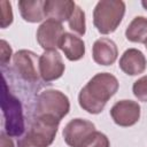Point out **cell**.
<instances>
[{"instance_id":"cell-1","label":"cell","mask_w":147,"mask_h":147,"mask_svg":"<svg viewBox=\"0 0 147 147\" xmlns=\"http://www.w3.org/2000/svg\"><path fill=\"white\" fill-rule=\"evenodd\" d=\"M118 90L117 78L109 72H99L94 75L78 94L79 106L90 114L101 113L108 100L116 94Z\"/></svg>"},{"instance_id":"cell-2","label":"cell","mask_w":147,"mask_h":147,"mask_svg":"<svg viewBox=\"0 0 147 147\" xmlns=\"http://www.w3.org/2000/svg\"><path fill=\"white\" fill-rule=\"evenodd\" d=\"M60 121L34 116L26 134L17 141V147H48L55 139Z\"/></svg>"},{"instance_id":"cell-3","label":"cell","mask_w":147,"mask_h":147,"mask_svg":"<svg viewBox=\"0 0 147 147\" xmlns=\"http://www.w3.org/2000/svg\"><path fill=\"white\" fill-rule=\"evenodd\" d=\"M125 14V2L121 0H101L93 10V23L102 34L114 32Z\"/></svg>"},{"instance_id":"cell-4","label":"cell","mask_w":147,"mask_h":147,"mask_svg":"<svg viewBox=\"0 0 147 147\" xmlns=\"http://www.w3.org/2000/svg\"><path fill=\"white\" fill-rule=\"evenodd\" d=\"M1 108L3 115V129L9 137H20L24 132V116L21 101L13 95L6 80L2 82V94H1Z\"/></svg>"},{"instance_id":"cell-5","label":"cell","mask_w":147,"mask_h":147,"mask_svg":"<svg viewBox=\"0 0 147 147\" xmlns=\"http://www.w3.org/2000/svg\"><path fill=\"white\" fill-rule=\"evenodd\" d=\"M70 110L69 98L59 90H45L38 98L34 109V116L51 117L61 122Z\"/></svg>"},{"instance_id":"cell-6","label":"cell","mask_w":147,"mask_h":147,"mask_svg":"<svg viewBox=\"0 0 147 147\" xmlns=\"http://www.w3.org/2000/svg\"><path fill=\"white\" fill-rule=\"evenodd\" d=\"M96 133L95 125L83 118L71 119L63 129L62 136L69 147H85Z\"/></svg>"},{"instance_id":"cell-7","label":"cell","mask_w":147,"mask_h":147,"mask_svg":"<svg viewBox=\"0 0 147 147\" xmlns=\"http://www.w3.org/2000/svg\"><path fill=\"white\" fill-rule=\"evenodd\" d=\"M13 64L16 74L25 82L38 83L39 80V57L31 51L21 49L13 56Z\"/></svg>"},{"instance_id":"cell-8","label":"cell","mask_w":147,"mask_h":147,"mask_svg":"<svg viewBox=\"0 0 147 147\" xmlns=\"http://www.w3.org/2000/svg\"><path fill=\"white\" fill-rule=\"evenodd\" d=\"M64 33L62 23L47 18L38 28L36 37L41 48L45 51H56V48L60 47V42Z\"/></svg>"},{"instance_id":"cell-9","label":"cell","mask_w":147,"mask_h":147,"mask_svg":"<svg viewBox=\"0 0 147 147\" xmlns=\"http://www.w3.org/2000/svg\"><path fill=\"white\" fill-rule=\"evenodd\" d=\"M65 65L62 56L56 51H45L39 56V74L45 83L59 79L64 72Z\"/></svg>"},{"instance_id":"cell-10","label":"cell","mask_w":147,"mask_h":147,"mask_svg":"<svg viewBox=\"0 0 147 147\" xmlns=\"http://www.w3.org/2000/svg\"><path fill=\"white\" fill-rule=\"evenodd\" d=\"M110 116L115 124L119 126H132L140 118V106L132 100L117 101L110 109Z\"/></svg>"},{"instance_id":"cell-11","label":"cell","mask_w":147,"mask_h":147,"mask_svg":"<svg viewBox=\"0 0 147 147\" xmlns=\"http://www.w3.org/2000/svg\"><path fill=\"white\" fill-rule=\"evenodd\" d=\"M92 56L94 62L100 65H111L117 60L118 49L111 39L103 37L93 44Z\"/></svg>"},{"instance_id":"cell-12","label":"cell","mask_w":147,"mask_h":147,"mask_svg":"<svg viewBox=\"0 0 147 147\" xmlns=\"http://www.w3.org/2000/svg\"><path fill=\"white\" fill-rule=\"evenodd\" d=\"M118 65L124 74L136 76L145 71L147 61L141 51L137 48H129L122 54Z\"/></svg>"},{"instance_id":"cell-13","label":"cell","mask_w":147,"mask_h":147,"mask_svg":"<svg viewBox=\"0 0 147 147\" xmlns=\"http://www.w3.org/2000/svg\"><path fill=\"white\" fill-rule=\"evenodd\" d=\"M76 6L77 5L71 0H46L44 10L46 17L62 23L69 21Z\"/></svg>"},{"instance_id":"cell-14","label":"cell","mask_w":147,"mask_h":147,"mask_svg":"<svg viewBox=\"0 0 147 147\" xmlns=\"http://www.w3.org/2000/svg\"><path fill=\"white\" fill-rule=\"evenodd\" d=\"M69 61H78L85 54V42L74 33L65 32L59 47Z\"/></svg>"},{"instance_id":"cell-15","label":"cell","mask_w":147,"mask_h":147,"mask_svg":"<svg viewBox=\"0 0 147 147\" xmlns=\"http://www.w3.org/2000/svg\"><path fill=\"white\" fill-rule=\"evenodd\" d=\"M17 5L22 18L29 23H38L46 17L44 10L45 1L42 0H34V1L21 0L18 1Z\"/></svg>"},{"instance_id":"cell-16","label":"cell","mask_w":147,"mask_h":147,"mask_svg":"<svg viewBox=\"0 0 147 147\" xmlns=\"http://www.w3.org/2000/svg\"><path fill=\"white\" fill-rule=\"evenodd\" d=\"M125 37L129 41L146 44L147 42V18L136 16L125 30Z\"/></svg>"},{"instance_id":"cell-17","label":"cell","mask_w":147,"mask_h":147,"mask_svg":"<svg viewBox=\"0 0 147 147\" xmlns=\"http://www.w3.org/2000/svg\"><path fill=\"white\" fill-rule=\"evenodd\" d=\"M68 23H69V28L74 32H76L79 36H84L85 34V31H86L85 13L79 6H76V8H75L71 17L69 18Z\"/></svg>"},{"instance_id":"cell-18","label":"cell","mask_w":147,"mask_h":147,"mask_svg":"<svg viewBox=\"0 0 147 147\" xmlns=\"http://www.w3.org/2000/svg\"><path fill=\"white\" fill-rule=\"evenodd\" d=\"M0 25L2 29H6L13 23V9H11V3L9 1H1L0 2Z\"/></svg>"},{"instance_id":"cell-19","label":"cell","mask_w":147,"mask_h":147,"mask_svg":"<svg viewBox=\"0 0 147 147\" xmlns=\"http://www.w3.org/2000/svg\"><path fill=\"white\" fill-rule=\"evenodd\" d=\"M132 92L139 101L147 102V75L140 77L133 83Z\"/></svg>"},{"instance_id":"cell-20","label":"cell","mask_w":147,"mask_h":147,"mask_svg":"<svg viewBox=\"0 0 147 147\" xmlns=\"http://www.w3.org/2000/svg\"><path fill=\"white\" fill-rule=\"evenodd\" d=\"M110 146V142H109V139L108 137L102 133V132H99L96 131L94 138L91 140V142L85 146V147H109Z\"/></svg>"},{"instance_id":"cell-21","label":"cell","mask_w":147,"mask_h":147,"mask_svg":"<svg viewBox=\"0 0 147 147\" xmlns=\"http://www.w3.org/2000/svg\"><path fill=\"white\" fill-rule=\"evenodd\" d=\"M11 57V48L6 40H1V64L6 65Z\"/></svg>"},{"instance_id":"cell-22","label":"cell","mask_w":147,"mask_h":147,"mask_svg":"<svg viewBox=\"0 0 147 147\" xmlns=\"http://www.w3.org/2000/svg\"><path fill=\"white\" fill-rule=\"evenodd\" d=\"M0 138H1V147H14V142L11 138L6 132H1Z\"/></svg>"},{"instance_id":"cell-23","label":"cell","mask_w":147,"mask_h":147,"mask_svg":"<svg viewBox=\"0 0 147 147\" xmlns=\"http://www.w3.org/2000/svg\"><path fill=\"white\" fill-rule=\"evenodd\" d=\"M141 5H142V7L147 10V0H142V1H141Z\"/></svg>"},{"instance_id":"cell-24","label":"cell","mask_w":147,"mask_h":147,"mask_svg":"<svg viewBox=\"0 0 147 147\" xmlns=\"http://www.w3.org/2000/svg\"><path fill=\"white\" fill-rule=\"evenodd\" d=\"M145 45H146V49H147V42H146V44H145Z\"/></svg>"}]
</instances>
